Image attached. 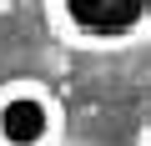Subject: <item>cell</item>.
Masks as SVG:
<instances>
[{
	"instance_id": "1",
	"label": "cell",
	"mask_w": 151,
	"mask_h": 146,
	"mask_svg": "<svg viewBox=\"0 0 151 146\" xmlns=\"http://www.w3.org/2000/svg\"><path fill=\"white\" fill-rule=\"evenodd\" d=\"M45 25L86 55H116L151 35V0H45Z\"/></svg>"
},
{
	"instance_id": "2",
	"label": "cell",
	"mask_w": 151,
	"mask_h": 146,
	"mask_svg": "<svg viewBox=\"0 0 151 146\" xmlns=\"http://www.w3.org/2000/svg\"><path fill=\"white\" fill-rule=\"evenodd\" d=\"M65 141V101L35 81H5L0 86V146H60Z\"/></svg>"
},
{
	"instance_id": "3",
	"label": "cell",
	"mask_w": 151,
	"mask_h": 146,
	"mask_svg": "<svg viewBox=\"0 0 151 146\" xmlns=\"http://www.w3.org/2000/svg\"><path fill=\"white\" fill-rule=\"evenodd\" d=\"M136 146H151V116H146V126H141V136H136Z\"/></svg>"
}]
</instances>
